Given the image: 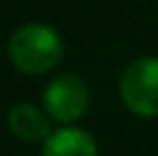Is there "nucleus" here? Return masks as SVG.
Returning a JSON list of instances; mask_svg holds the SVG:
<instances>
[{"label":"nucleus","instance_id":"nucleus-1","mask_svg":"<svg viewBox=\"0 0 158 156\" xmlns=\"http://www.w3.org/2000/svg\"><path fill=\"white\" fill-rule=\"evenodd\" d=\"M62 37L46 23H25L12 32L7 41L9 62L28 76L48 74L62 60Z\"/></svg>","mask_w":158,"mask_h":156},{"label":"nucleus","instance_id":"nucleus-2","mask_svg":"<svg viewBox=\"0 0 158 156\" xmlns=\"http://www.w3.org/2000/svg\"><path fill=\"white\" fill-rule=\"evenodd\" d=\"M119 96L138 117H158V57L144 55L126 64L119 76Z\"/></svg>","mask_w":158,"mask_h":156},{"label":"nucleus","instance_id":"nucleus-3","mask_svg":"<svg viewBox=\"0 0 158 156\" xmlns=\"http://www.w3.org/2000/svg\"><path fill=\"white\" fill-rule=\"evenodd\" d=\"M89 108V90L73 74H62L53 78L44 90V110L60 124L78 122Z\"/></svg>","mask_w":158,"mask_h":156},{"label":"nucleus","instance_id":"nucleus-4","mask_svg":"<svg viewBox=\"0 0 158 156\" xmlns=\"http://www.w3.org/2000/svg\"><path fill=\"white\" fill-rule=\"evenodd\" d=\"M7 126L23 142H46L51 136V117L32 103H16L7 112Z\"/></svg>","mask_w":158,"mask_h":156},{"label":"nucleus","instance_id":"nucleus-5","mask_svg":"<svg viewBox=\"0 0 158 156\" xmlns=\"http://www.w3.org/2000/svg\"><path fill=\"white\" fill-rule=\"evenodd\" d=\"M41 156H99V147L85 129L62 126L46 138Z\"/></svg>","mask_w":158,"mask_h":156}]
</instances>
